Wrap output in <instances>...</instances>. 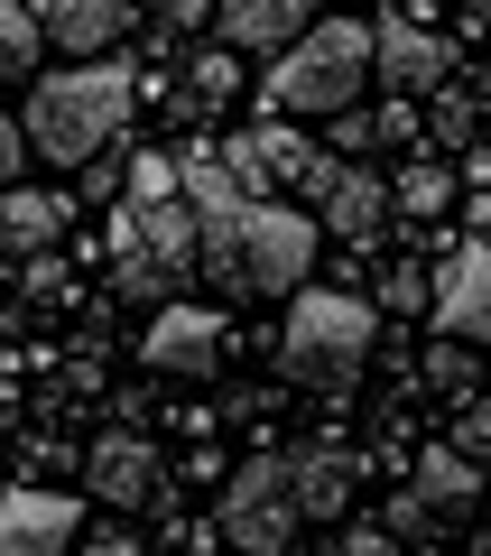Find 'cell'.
I'll use <instances>...</instances> for the list:
<instances>
[{"label": "cell", "mask_w": 491, "mask_h": 556, "mask_svg": "<svg viewBox=\"0 0 491 556\" xmlns=\"http://www.w3.org/2000/svg\"><path fill=\"white\" fill-rule=\"evenodd\" d=\"M177 186L196 204V251H204L223 298H288V288H306L315 251H325V223L315 214H297L278 195H251L214 149L177 159Z\"/></svg>", "instance_id": "6da1fadb"}, {"label": "cell", "mask_w": 491, "mask_h": 556, "mask_svg": "<svg viewBox=\"0 0 491 556\" xmlns=\"http://www.w3.org/2000/svg\"><path fill=\"white\" fill-rule=\"evenodd\" d=\"M130 102H139V84H130L121 56H75L65 75H28V121H20V130H28L38 159L84 167V159H102V149L121 139Z\"/></svg>", "instance_id": "7a4b0ae2"}, {"label": "cell", "mask_w": 491, "mask_h": 556, "mask_svg": "<svg viewBox=\"0 0 491 556\" xmlns=\"http://www.w3.org/2000/svg\"><path fill=\"white\" fill-rule=\"evenodd\" d=\"M362 93H372V28L362 20H315L306 38L278 47L260 102H269L278 121H335L343 102H362Z\"/></svg>", "instance_id": "3957f363"}, {"label": "cell", "mask_w": 491, "mask_h": 556, "mask_svg": "<svg viewBox=\"0 0 491 556\" xmlns=\"http://www.w3.org/2000/svg\"><path fill=\"white\" fill-rule=\"evenodd\" d=\"M372 334H380V316L362 298H343V288H297L288 325H278V371L297 390H353L362 362H372Z\"/></svg>", "instance_id": "277c9868"}, {"label": "cell", "mask_w": 491, "mask_h": 556, "mask_svg": "<svg viewBox=\"0 0 491 556\" xmlns=\"http://www.w3.org/2000/svg\"><path fill=\"white\" fill-rule=\"evenodd\" d=\"M186 269H204L186 186H177V195H130V204L112 214V278L130 288V298L167 306V298L186 288Z\"/></svg>", "instance_id": "5b68a950"}, {"label": "cell", "mask_w": 491, "mask_h": 556, "mask_svg": "<svg viewBox=\"0 0 491 556\" xmlns=\"http://www.w3.org/2000/svg\"><path fill=\"white\" fill-rule=\"evenodd\" d=\"M473 501H482V464H473V455H454V445L417 455V464H408V482H399V501H390L399 547H408V538H445V529H464Z\"/></svg>", "instance_id": "8992f818"}, {"label": "cell", "mask_w": 491, "mask_h": 556, "mask_svg": "<svg viewBox=\"0 0 491 556\" xmlns=\"http://www.w3.org/2000/svg\"><path fill=\"white\" fill-rule=\"evenodd\" d=\"M223 538L241 556H278L297 538V482H288V455H251L232 482H223Z\"/></svg>", "instance_id": "52a82bcc"}, {"label": "cell", "mask_w": 491, "mask_h": 556, "mask_svg": "<svg viewBox=\"0 0 491 556\" xmlns=\"http://www.w3.org/2000/svg\"><path fill=\"white\" fill-rule=\"evenodd\" d=\"M223 167H232L251 195H315V186H325V149H315L297 121H278V112L251 121V130L223 149Z\"/></svg>", "instance_id": "ba28073f"}, {"label": "cell", "mask_w": 491, "mask_h": 556, "mask_svg": "<svg viewBox=\"0 0 491 556\" xmlns=\"http://www.w3.org/2000/svg\"><path fill=\"white\" fill-rule=\"evenodd\" d=\"M84 482L102 492V510H158L167 501V473H158V445L139 427H102L84 445Z\"/></svg>", "instance_id": "9c48e42d"}, {"label": "cell", "mask_w": 491, "mask_h": 556, "mask_svg": "<svg viewBox=\"0 0 491 556\" xmlns=\"http://www.w3.org/2000/svg\"><path fill=\"white\" fill-rule=\"evenodd\" d=\"M84 538V501L47 492V482H10L0 492V556H75Z\"/></svg>", "instance_id": "30bf717a"}, {"label": "cell", "mask_w": 491, "mask_h": 556, "mask_svg": "<svg viewBox=\"0 0 491 556\" xmlns=\"http://www.w3.org/2000/svg\"><path fill=\"white\" fill-rule=\"evenodd\" d=\"M315 223H325V241H343V251H372L380 232H390V177L362 159L325 167V186H315Z\"/></svg>", "instance_id": "8fae6325"}, {"label": "cell", "mask_w": 491, "mask_h": 556, "mask_svg": "<svg viewBox=\"0 0 491 556\" xmlns=\"http://www.w3.org/2000/svg\"><path fill=\"white\" fill-rule=\"evenodd\" d=\"M436 334H464L473 353H491V241H464V251H445V269H436Z\"/></svg>", "instance_id": "7c38bea8"}, {"label": "cell", "mask_w": 491, "mask_h": 556, "mask_svg": "<svg viewBox=\"0 0 491 556\" xmlns=\"http://www.w3.org/2000/svg\"><path fill=\"white\" fill-rule=\"evenodd\" d=\"M139 353H149V371H167V380H204L223 362V316H214V306L167 298L149 316V343H139Z\"/></svg>", "instance_id": "4fadbf2b"}, {"label": "cell", "mask_w": 491, "mask_h": 556, "mask_svg": "<svg viewBox=\"0 0 491 556\" xmlns=\"http://www.w3.org/2000/svg\"><path fill=\"white\" fill-rule=\"evenodd\" d=\"M372 75L390 84V93H436V84L454 75V47L436 38L427 20H380L372 28Z\"/></svg>", "instance_id": "5bb4252c"}, {"label": "cell", "mask_w": 491, "mask_h": 556, "mask_svg": "<svg viewBox=\"0 0 491 556\" xmlns=\"http://www.w3.org/2000/svg\"><path fill=\"white\" fill-rule=\"evenodd\" d=\"M47 28V47H65V56H112L121 38H130V0H28Z\"/></svg>", "instance_id": "9a60e30c"}, {"label": "cell", "mask_w": 491, "mask_h": 556, "mask_svg": "<svg viewBox=\"0 0 491 556\" xmlns=\"http://www.w3.org/2000/svg\"><path fill=\"white\" fill-rule=\"evenodd\" d=\"M214 20H223V47H241V56H278L288 38L315 28V0H214Z\"/></svg>", "instance_id": "2e32d148"}, {"label": "cell", "mask_w": 491, "mask_h": 556, "mask_svg": "<svg viewBox=\"0 0 491 556\" xmlns=\"http://www.w3.org/2000/svg\"><path fill=\"white\" fill-rule=\"evenodd\" d=\"M65 214H75V204L47 195V186H0V251H10V260L56 251V241H65Z\"/></svg>", "instance_id": "e0dca14e"}, {"label": "cell", "mask_w": 491, "mask_h": 556, "mask_svg": "<svg viewBox=\"0 0 491 556\" xmlns=\"http://www.w3.org/2000/svg\"><path fill=\"white\" fill-rule=\"evenodd\" d=\"M288 482H297V519H343V501H353V455H343V445H297Z\"/></svg>", "instance_id": "ac0fdd59"}, {"label": "cell", "mask_w": 491, "mask_h": 556, "mask_svg": "<svg viewBox=\"0 0 491 556\" xmlns=\"http://www.w3.org/2000/svg\"><path fill=\"white\" fill-rule=\"evenodd\" d=\"M482 112H491V102H482V84H436V102H427V139H436V149H473V139H482Z\"/></svg>", "instance_id": "d6986e66"}, {"label": "cell", "mask_w": 491, "mask_h": 556, "mask_svg": "<svg viewBox=\"0 0 491 556\" xmlns=\"http://www.w3.org/2000/svg\"><path fill=\"white\" fill-rule=\"evenodd\" d=\"M38 56H47L38 10H28V0H0V84H28V75H38Z\"/></svg>", "instance_id": "ffe728a7"}, {"label": "cell", "mask_w": 491, "mask_h": 556, "mask_svg": "<svg viewBox=\"0 0 491 556\" xmlns=\"http://www.w3.org/2000/svg\"><path fill=\"white\" fill-rule=\"evenodd\" d=\"M232 93H241V47H204V56L186 65V93H177V102L204 121V112H223Z\"/></svg>", "instance_id": "44dd1931"}, {"label": "cell", "mask_w": 491, "mask_h": 556, "mask_svg": "<svg viewBox=\"0 0 491 556\" xmlns=\"http://www.w3.org/2000/svg\"><path fill=\"white\" fill-rule=\"evenodd\" d=\"M454 204V167H427V159H408L390 177V214H417V223H436Z\"/></svg>", "instance_id": "7402d4cb"}, {"label": "cell", "mask_w": 491, "mask_h": 556, "mask_svg": "<svg viewBox=\"0 0 491 556\" xmlns=\"http://www.w3.org/2000/svg\"><path fill=\"white\" fill-rule=\"evenodd\" d=\"M417 380H427L436 399H473V390H482V371H473V343H464V334H436V353H427V371H417Z\"/></svg>", "instance_id": "603a6c76"}, {"label": "cell", "mask_w": 491, "mask_h": 556, "mask_svg": "<svg viewBox=\"0 0 491 556\" xmlns=\"http://www.w3.org/2000/svg\"><path fill=\"white\" fill-rule=\"evenodd\" d=\"M454 455H473L491 473V399L473 390V399H454Z\"/></svg>", "instance_id": "cb8c5ba5"}, {"label": "cell", "mask_w": 491, "mask_h": 556, "mask_svg": "<svg viewBox=\"0 0 491 556\" xmlns=\"http://www.w3.org/2000/svg\"><path fill=\"white\" fill-rule=\"evenodd\" d=\"M380 306H390V316H427V306H436V278H427V269H408V260H399V269L380 278Z\"/></svg>", "instance_id": "d4e9b609"}, {"label": "cell", "mask_w": 491, "mask_h": 556, "mask_svg": "<svg viewBox=\"0 0 491 556\" xmlns=\"http://www.w3.org/2000/svg\"><path fill=\"white\" fill-rule=\"evenodd\" d=\"M325 130H335V149H343V159H362V149H380V130H372V112H362V102H343V112L325 121Z\"/></svg>", "instance_id": "484cf974"}, {"label": "cell", "mask_w": 491, "mask_h": 556, "mask_svg": "<svg viewBox=\"0 0 491 556\" xmlns=\"http://www.w3.org/2000/svg\"><path fill=\"white\" fill-rule=\"evenodd\" d=\"M372 130H380V149H408V139H417V112H408V93H390V102H380V112H372Z\"/></svg>", "instance_id": "4316f807"}, {"label": "cell", "mask_w": 491, "mask_h": 556, "mask_svg": "<svg viewBox=\"0 0 491 556\" xmlns=\"http://www.w3.org/2000/svg\"><path fill=\"white\" fill-rule=\"evenodd\" d=\"M75 556H139V538L121 529V519H102V529H93V519H84V538H75Z\"/></svg>", "instance_id": "83f0119b"}, {"label": "cell", "mask_w": 491, "mask_h": 556, "mask_svg": "<svg viewBox=\"0 0 491 556\" xmlns=\"http://www.w3.org/2000/svg\"><path fill=\"white\" fill-rule=\"evenodd\" d=\"M335 556H399V529H390V519H380V529H343Z\"/></svg>", "instance_id": "f1b7e54d"}, {"label": "cell", "mask_w": 491, "mask_h": 556, "mask_svg": "<svg viewBox=\"0 0 491 556\" xmlns=\"http://www.w3.org/2000/svg\"><path fill=\"white\" fill-rule=\"evenodd\" d=\"M130 195H177V159H130Z\"/></svg>", "instance_id": "f546056e"}, {"label": "cell", "mask_w": 491, "mask_h": 556, "mask_svg": "<svg viewBox=\"0 0 491 556\" xmlns=\"http://www.w3.org/2000/svg\"><path fill=\"white\" fill-rule=\"evenodd\" d=\"M20 167H28V130L0 112V186H20Z\"/></svg>", "instance_id": "4dcf8cb0"}, {"label": "cell", "mask_w": 491, "mask_h": 556, "mask_svg": "<svg viewBox=\"0 0 491 556\" xmlns=\"http://www.w3.org/2000/svg\"><path fill=\"white\" fill-rule=\"evenodd\" d=\"M464 20H473V38L491 47V0H464Z\"/></svg>", "instance_id": "1f68e13d"}]
</instances>
